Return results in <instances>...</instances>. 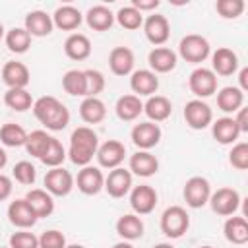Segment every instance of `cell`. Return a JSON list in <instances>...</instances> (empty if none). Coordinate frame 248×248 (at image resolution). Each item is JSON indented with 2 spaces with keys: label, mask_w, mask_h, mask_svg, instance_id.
I'll return each mask as SVG.
<instances>
[{
  "label": "cell",
  "mask_w": 248,
  "mask_h": 248,
  "mask_svg": "<svg viewBox=\"0 0 248 248\" xmlns=\"http://www.w3.org/2000/svg\"><path fill=\"white\" fill-rule=\"evenodd\" d=\"M33 114L46 130L52 132H60L70 124V110L52 95L39 97L33 103Z\"/></svg>",
  "instance_id": "6da1fadb"
},
{
  "label": "cell",
  "mask_w": 248,
  "mask_h": 248,
  "mask_svg": "<svg viewBox=\"0 0 248 248\" xmlns=\"http://www.w3.org/2000/svg\"><path fill=\"white\" fill-rule=\"evenodd\" d=\"M99 149V138L89 126H79L70 136L68 157L78 167H87Z\"/></svg>",
  "instance_id": "7a4b0ae2"
},
{
  "label": "cell",
  "mask_w": 248,
  "mask_h": 248,
  "mask_svg": "<svg viewBox=\"0 0 248 248\" xmlns=\"http://www.w3.org/2000/svg\"><path fill=\"white\" fill-rule=\"evenodd\" d=\"M190 227V215L180 205H170L161 215V231L169 238H180Z\"/></svg>",
  "instance_id": "3957f363"
},
{
  "label": "cell",
  "mask_w": 248,
  "mask_h": 248,
  "mask_svg": "<svg viewBox=\"0 0 248 248\" xmlns=\"http://www.w3.org/2000/svg\"><path fill=\"white\" fill-rule=\"evenodd\" d=\"M209 50H211V46H209L207 39L202 37V35H196V33L186 35V37L180 41V45H178L180 56H182L186 62H192V64L203 62V60L209 56Z\"/></svg>",
  "instance_id": "277c9868"
},
{
  "label": "cell",
  "mask_w": 248,
  "mask_h": 248,
  "mask_svg": "<svg viewBox=\"0 0 248 248\" xmlns=\"http://www.w3.org/2000/svg\"><path fill=\"white\" fill-rule=\"evenodd\" d=\"M240 194L234 190V188H219L215 190L211 196H209V205L211 209L217 213V215H223V217H229V215H234V211L238 209L240 205Z\"/></svg>",
  "instance_id": "5b68a950"
},
{
  "label": "cell",
  "mask_w": 248,
  "mask_h": 248,
  "mask_svg": "<svg viewBox=\"0 0 248 248\" xmlns=\"http://www.w3.org/2000/svg\"><path fill=\"white\" fill-rule=\"evenodd\" d=\"M184 120L192 130H203L213 122V112L202 99H192L184 107Z\"/></svg>",
  "instance_id": "8992f818"
},
{
  "label": "cell",
  "mask_w": 248,
  "mask_h": 248,
  "mask_svg": "<svg viewBox=\"0 0 248 248\" xmlns=\"http://www.w3.org/2000/svg\"><path fill=\"white\" fill-rule=\"evenodd\" d=\"M188 87H190V91H192L198 99L211 97V95L217 91V76H215L209 68H196V70L190 74Z\"/></svg>",
  "instance_id": "52a82bcc"
},
{
  "label": "cell",
  "mask_w": 248,
  "mask_h": 248,
  "mask_svg": "<svg viewBox=\"0 0 248 248\" xmlns=\"http://www.w3.org/2000/svg\"><path fill=\"white\" fill-rule=\"evenodd\" d=\"M211 196V186L203 176H192L184 184V200L190 207L200 209L209 202Z\"/></svg>",
  "instance_id": "ba28073f"
},
{
  "label": "cell",
  "mask_w": 248,
  "mask_h": 248,
  "mask_svg": "<svg viewBox=\"0 0 248 248\" xmlns=\"http://www.w3.org/2000/svg\"><path fill=\"white\" fill-rule=\"evenodd\" d=\"M74 188V176L62 167H54L45 174V190L50 196H68Z\"/></svg>",
  "instance_id": "9c48e42d"
},
{
  "label": "cell",
  "mask_w": 248,
  "mask_h": 248,
  "mask_svg": "<svg viewBox=\"0 0 248 248\" xmlns=\"http://www.w3.org/2000/svg\"><path fill=\"white\" fill-rule=\"evenodd\" d=\"M143 33L147 37V41L155 46L163 45L169 41L170 37V25H169V19L161 14H153V16H147L143 19Z\"/></svg>",
  "instance_id": "30bf717a"
},
{
  "label": "cell",
  "mask_w": 248,
  "mask_h": 248,
  "mask_svg": "<svg viewBox=\"0 0 248 248\" xmlns=\"http://www.w3.org/2000/svg\"><path fill=\"white\" fill-rule=\"evenodd\" d=\"M132 141L136 147H140V151H147L151 147H155L161 140V128L155 122H140L132 128L130 134Z\"/></svg>",
  "instance_id": "8fae6325"
},
{
  "label": "cell",
  "mask_w": 248,
  "mask_h": 248,
  "mask_svg": "<svg viewBox=\"0 0 248 248\" xmlns=\"http://www.w3.org/2000/svg\"><path fill=\"white\" fill-rule=\"evenodd\" d=\"M130 205L138 215H147L157 205V192L149 184H140L130 190Z\"/></svg>",
  "instance_id": "7c38bea8"
},
{
  "label": "cell",
  "mask_w": 248,
  "mask_h": 248,
  "mask_svg": "<svg viewBox=\"0 0 248 248\" xmlns=\"http://www.w3.org/2000/svg\"><path fill=\"white\" fill-rule=\"evenodd\" d=\"M95 157H97V161H99L101 167L112 170V169L120 167V163L124 161V157H126V145L122 141H118V140H108L103 145H99Z\"/></svg>",
  "instance_id": "4fadbf2b"
},
{
  "label": "cell",
  "mask_w": 248,
  "mask_h": 248,
  "mask_svg": "<svg viewBox=\"0 0 248 248\" xmlns=\"http://www.w3.org/2000/svg\"><path fill=\"white\" fill-rule=\"evenodd\" d=\"M76 184H78V190L85 196H95L99 194L103 188H105V176L101 172V169L97 167H83L79 172H78V178H76Z\"/></svg>",
  "instance_id": "5bb4252c"
},
{
  "label": "cell",
  "mask_w": 248,
  "mask_h": 248,
  "mask_svg": "<svg viewBox=\"0 0 248 248\" xmlns=\"http://www.w3.org/2000/svg\"><path fill=\"white\" fill-rule=\"evenodd\" d=\"M105 190L110 198H124L132 190V172L122 167L112 169L105 178Z\"/></svg>",
  "instance_id": "9a60e30c"
},
{
  "label": "cell",
  "mask_w": 248,
  "mask_h": 248,
  "mask_svg": "<svg viewBox=\"0 0 248 248\" xmlns=\"http://www.w3.org/2000/svg\"><path fill=\"white\" fill-rule=\"evenodd\" d=\"M31 76L23 62L10 60L2 66V81L8 85V89H25Z\"/></svg>",
  "instance_id": "2e32d148"
},
{
  "label": "cell",
  "mask_w": 248,
  "mask_h": 248,
  "mask_svg": "<svg viewBox=\"0 0 248 248\" xmlns=\"http://www.w3.org/2000/svg\"><path fill=\"white\" fill-rule=\"evenodd\" d=\"M8 219H10V223L14 227L29 229V227H33L37 223L39 217L35 215V211L31 209V205L23 198V200H16V202H12L8 205Z\"/></svg>",
  "instance_id": "e0dca14e"
},
{
  "label": "cell",
  "mask_w": 248,
  "mask_h": 248,
  "mask_svg": "<svg viewBox=\"0 0 248 248\" xmlns=\"http://www.w3.org/2000/svg\"><path fill=\"white\" fill-rule=\"evenodd\" d=\"M238 70V56L227 46H221L211 56V72L215 76H232Z\"/></svg>",
  "instance_id": "ac0fdd59"
},
{
  "label": "cell",
  "mask_w": 248,
  "mask_h": 248,
  "mask_svg": "<svg viewBox=\"0 0 248 248\" xmlns=\"http://www.w3.org/2000/svg\"><path fill=\"white\" fill-rule=\"evenodd\" d=\"M130 87L136 97H151L159 89V78L151 70H136L130 78Z\"/></svg>",
  "instance_id": "d6986e66"
},
{
  "label": "cell",
  "mask_w": 248,
  "mask_h": 248,
  "mask_svg": "<svg viewBox=\"0 0 248 248\" xmlns=\"http://www.w3.org/2000/svg\"><path fill=\"white\" fill-rule=\"evenodd\" d=\"M52 16H48L43 10H33L25 16V31L31 37H46L52 33Z\"/></svg>",
  "instance_id": "ffe728a7"
},
{
  "label": "cell",
  "mask_w": 248,
  "mask_h": 248,
  "mask_svg": "<svg viewBox=\"0 0 248 248\" xmlns=\"http://www.w3.org/2000/svg\"><path fill=\"white\" fill-rule=\"evenodd\" d=\"M134 52L128 46H114L108 54V68L114 76H128L134 70Z\"/></svg>",
  "instance_id": "44dd1931"
},
{
  "label": "cell",
  "mask_w": 248,
  "mask_h": 248,
  "mask_svg": "<svg viewBox=\"0 0 248 248\" xmlns=\"http://www.w3.org/2000/svg\"><path fill=\"white\" fill-rule=\"evenodd\" d=\"M147 62H149L153 74H167V72L174 70V66H176V52L167 46H155L149 52Z\"/></svg>",
  "instance_id": "7402d4cb"
},
{
  "label": "cell",
  "mask_w": 248,
  "mask_h": 248,
  "mask_svg": "<svg viewBox=\"0 0 248 248\" xmlns=\"http://www.w3.org/2000/svg\"><path fill=\"white\" fill-rule=\"evenodd\" d=\"M81 19H83L81 12L78 8H74V6H70V4L56 8L54 14H52V23L58 29H62V31H74V29H78L81 25Z\"/></svg>",
  "instance_id": "603a6c76"
},
{
  "label": "cell",
  "mask_w": 248,
  "mask_h": 248,
  "mask_svg": "<svg viewBox=\"0 0 248 248\" xmlns=\"http://www.w3.org/2000/svg\"><path fill=\"white\" fill-rule=\"evenodd\" d=\"M64 52L70 60H85L91 54V41L83 33H72L64 41Z\"/></svg>",
  "instance_id": "cb8c5ba5"
},
{
  "label": "cell",
  "mask_w": 248,
  "mask_h": 248,
  "mask_svg": "<svg viewBox=\"0 0 248 248\" xmlns=\"http://www.w3.org/2000/svg\"><path fill=\"white\" fill-rule=\"evenodd\" d=\"M211 134L219 143L229 145V143H234L238 140L240 130H238L236 122L232 120V116H223L211 124Z\"/></svg>",
  "instance_id": "d4e9b609"
},
{
  "label": "cell",
  "mask_w": 248,
  "mask_h": 248,
  "mask_svg": "<svg viewBox=\"0 0 248 248\" xmlns=\"http://www.w3.org/2000/svg\"><path fill=\"white\" fill-rule=\"evenodd\" d=\"M25 202L31 205V209L35 211V215L41 219V217H48L52 211H54V200L52 196L43 190V188H33L27 192L25 196Z\"/></svg>",
  "instance_id": "484cf974"
},
{
  "label": "cell",
  "mask_w": 248,
  "mask_h": 248,
  "mask_svg": "<svg viewBox=\"0 0 248 248\" xmlns=\"http://www.w3.org/2000/svg\"><path fill=\"white\" fill-rule=\"evenodd\" d=\"M157 170H159V161L149 151H136L130 157V172L147 178V176L155 174Z\"/></svg>",
  "instance_id": "4316f807"
},
{
  "label": "cell",
  "mask_w": 248,
  "mask_h": 248,
  "mask_svg": "<svg viewBox=\"0 0 248 248\" xmlns=\"http://www.w3.org/2000/svg\"><path fill=\"white\" fill-rule=\"evenodd\" d=\"M143 112L147 114L149 122H163V120H167L170 116L172 105L163 95H151L143 105Z\"/></svg>",
  "instance_id": "83f0119b"
},
{
  "label": "cell",
  "mask_w": 248,
  "mask_h": 248,
  "mask_svg": "<svg viewBox=\"0 0 248 248\" xmlns=\"http://www.w3.org/2000/svg\"><path fill=\"white\" fill-rule=\"evenodd\" d=\"M85 21L87 25L93 29V31H107L112 27L114 23V14L103 6V4H97V6H91L85 14Z\"/></svg>",
  "instance_id": "f1b7e54d"
},
{
  "label": "cell",
  "mask_w": 248,
  "mask_h": 248,
  "mask_svg": "<svg viewBox=\"0 0 248 248\" xmlns=\"http://www.w3.org/2000/svg\"><path fill=\"white\" fill-rule=\"evenodd\" d=\"M79 116L87 124H99L107 116V107L99 97H85L79 105Z\"/></svg>",
  "instance_id": "f546056e"
},
{
  "label": "cell",
  "mask_w": 248,
  "mask_h": 248,
  "mask_svg": "<svg viewBox=\"0 0 248 248\" xmlns=\"http://www.w3.org/2000/svg\"><path fill=\"white\" fill-rule=\"evenodd\" d=\"M223 232H225V238L232 244H246L248 242V221L244 217H229L223 225Z\"/></svg>",
  "instance_id": "4dcf8cb0"
},
{
  "label": "cell",
  "mask_w": 248,
  "mask_h": 248,
  "mask_svg": "<svg viewBox=\"0 0 248 248\" xmlns=\"http://www.w3.org/2000/svg\"><path fill=\"white\" fill-rule=\"evenodd\" d=\"M116 116L124 122H132L136 120L141 112H143V103L140 101V97L136 95H122L118 101H116Z\"/></svg>",
  "instance_id": "1f68e13d"
},
{
  "label": "cell",
  "mask_w": 248,
  "mask_h": 248,
  "mask_svg": "<svg viewBox=\"0 0 248 248\" xmlns=\"http://www.w3.org/2000/svg\"><path fill=\"white\" fill-rule=\"evenodd\" d=\"M116 232L124 240H138L143 234V221L138 215H134V213L122 215L116 221Z\"/></svg>",
  "instance_id": "d6a6232c"
},
{
  "label": "cell",
  "mask_w": 248,
  "mask_h": 248,
  "mask_svg": "<svg viewBox=\"0 0 248 248\" xmlns=\"http://www.w3.org/2000/svg\"><path fill=\"white\" fill-rule=\"evenodd\" d=\"M244 103V93L238 87H223L217 93V107L223 112H236L238 108H242Z\"/></svg>",
  "instance_id": "836d02e7"
},
{
  "label": "cell",
  "mask_w": 248,
  "mask_h": 248,
  "mask_svg": "<svg viewBox=\"0 0 248 248\" xmlns=\"http://www.w3.org/2000/svg\"><path fill=\"white\" fill-rule=\"evenodd\" d=\"M6 46L16 54H23L31 46V35L25 31V27H14L6 33Z\"/></svg>",
  "instance_id": "e575fe53"
},
{
  "label": "cell",
  "mask_w": 248,
  "mask_h": 248,
  "mask_svg": "<svg viewBox=\"0 0 248 248\" xmlns=\"http://www.w3.org/2000/svg\"><path fill=\"white\" fill-rule=\"evenodd\" d=\"M62 87L68 95L85 97V74H83V70H68L62 76Z\"/></svg>",
  "instance_id": "d590c367"
},
{
  "label": "cell",
  "mask_w": 248,
  "mask_h": 248,
  "mask_svg": "<svg viewBox=\"0 0 248 248\" xmlns=\"http://www.w3.org/2000/svg\"><path fill=\"white\" fill-rule=\"evenodd\" d=\"M25 140H27V132H25L19 124H14V122L2 124V128H0V141H2L6 147H19V145H25Z\"/></svg>",
  "instance_id": "8d00e7d4"
},
{
  "label": "cell",
  "mask_w": 248,
  "mask_h": 248,
  "mask_svg": "<svg viewBox=\"0 0 248 248\" xmlns=\"http://www.w3.org/2000/svg\"><path fill=\"white\" fill-rule=\"evenodd\" d=\"M4 103L8 108L17 110V112H23L33 107V99L27 89H8L4 93Z\"/></svg>",
  "instance_id": "74e56055"
},
{
  "label": "cell",
  "mask_w": 248,
  "mask_h": 248,
  "mask_svg": "<svg viewBox=\"0 0 248 248\" xmlns=\"http://www.w3.org/2000/svg\"><path fill=\"white\" fill-rule=\"evenodd\" d=\"M114 19L120 23V27L128 29V31H136V29H140V27L143 25V16H141V12H138V10L132 8V6H122V8L116 12Z\"/></svg>",
  "instance_id": "f35d334b"
},
{
  "label": "cell",
  "mask_w": 248,
  "mask_h": 248,
  "mask_svg": "<svg viewBox=\"0 0 248 248\" xmlns=\"http://www.w3.org/2000/svg\"><path fill=\"white\" fill-rule=\"evenodd\" d=\"M52 136H48L45 130H35L31 134H27V140H25V149L31 157H37L41 159V155L45 153V149L48 147V141H50Z\"/></svg>",
  "instance_id": "ab89813d"
},
{
  "label": "cell",
  "mask_w": 248,
  "mask_h": 248,
  "mask_svg": "<svg viewBox=\"0 0 248 248\" xmlns=\"http://www.w3.org/2000/svg\"><path fill=\"white\" fill-rule=\"evenodd\" d=\"M64 159H66V149H64V145H62L56 138H50L48 147H46L45 153L41 155V161H43L46 167L54 169V167H60V165L64 163Z\"/></svg>",
  "instance_id": "60d3db41"
},
{
  "label": "cell",
  "mask_w": 248,
  "mask_h": 248,
  "mask_svg": "<svg viewBox=\"0 0 248 248\" xmlns=\"http://www.w3.org/2000/svg\"><path fill=\"white\" fill-rule=\"evenodd\" d=\"M215 10L225 19H236L244 12V0H217Z\"/></svg>",
  "instance_id": "b9f144b4"
},
{
  "label": "cell",
  "mask_w": 248,
  "mask_h": 248,
  "mask_svg": "<svg viewBox=\"0 0 248 248\" xmlns=\"http://www.w3.org/2000/svg\"><path fill=\"white\" fill-rule=\"evenodd\" d=\"M85 74V97H97L105 89V76L99 70H83Z\"/></svg>",
  "instance_id": "7bdbcfd3"
},
{
  "label": "cell",
  "mask_w": 248,
  "mask_h": 248,
  "mask_svg": "<svg viewBox=\"0 0 248 248\" xmlns=\"http://www.w3.org/2000/svg\"><path fill=\"white\" fill-rule=\"evenodd\" d=\"M12 174H14V178H16L19 184L29 186V184H33L35 178H37V169H35L29 161H19V163L14 165Z\"/></svg>",
  "instance_id": "ee69618b"
},
{
  "label": "cell",
  "mask_w": 248,
  "mask_h": 248,
  "mask_svg": "<svg viewBox=\"0 0 248 248\" xmlns=\"http://www.w3.org/2000/svg\"><path fill=\"white\" fill-rule=\"evenodd\" d=\"M229 163L238 170L248 169V143L246 141H240V143L232 145V149L229 153Z\"/></svg>",
  "instance_id": "f6af8a7d"
},
{
  "label": "cell",
  "mask_w": 248,
  "mask_h": 248,
  "mask_svg": "<svg viewBox=\"0 0 248 248\" xmlns=\"http://www.w3.org/2000/svg\"><path fill=\"white\" fill-rule=\"evenodd\" d=\"M39 248H66V236L56 229L45 231L39 236Z\"/></svg>",
  "instance_id": "bcb514c9"
},
{
  "label": "cell",
  "mask_w": 248,
  "mask_h": 248,
  "mask_svg": "<svg viewBox=\"0 0 248 248\" xmlns=\"http://www.w3.org/2000/svg\"><path fill=\"white\" fill-rule=\"evenodd\" d=\"M10 248H39V238L29 231H17L10 236Z\"/></svg>",
  "instance_id": "7dc6e473"
},
{
  "label": "cell",
  "mask_w": 248,
  "mask_h": 248,
  "mask_svg": "<svg viewBox=\"0 0 248 248\" xmlns=\"http://www.w3.org/2000/svg\"><path fill=\"white\" fill-rule=\"evenodd\" d=\"M159 0H132V8H136L138 12H149V10H155L159 8Z\"/></svg>",
  "instance_id": "c3c4849f"
},
{
  "label": "cell",
  "mask_w": 248,
  "mask_h": 248,
  "mask_svg": "<svg viewBox=\"0 0 248 248\" xmlns=\"http://www.w3.org/2000/svg\"><path fill=\"white\" fill-rule=\"evenodd\" d=\"M232 120L236 122L240 134L248 132V110H246V108H238V110H236V116H232Z\"/></svg>",
  "instance_id": "681fc988"
},
{
  "label": "cell",
  "mask_w": 248,
  "mask_h": 248,
  "mask_svg": "<svg viewBox=\"0 0 248 248\" xmlns=\"http://www.w3.org/2000/svg\"><path fill=\"white\" fill-rule=\"evenodd\" d=\"M12 194V178L0 172V202L8 200Z\"/></svg>",
  "instance_id": "f907efd6"
},
{
  "label": "cell",
  "mask_w": 248,
  "mask_h": 248,
  "mask_svg": "<svg viewBox=\"0 0 248 248\" xmlns=\"http://www.w3.org/2000/svg\"><path fill=\"white\" fill-rule=\"evenodd\" d=\"M238 81H240V91L244 93L246 89H248V68H242L240 70V74H238Z\"/></svg>",
  "instance_id": "816d5d0a"
},
{
  "label": "cell",
  "mask_w": 248,
  "mask_h": 248,
  "mask_svg": "<svg viewBox=\"0 0 248 248\" xmlns=\"http://www.w3.org/2000/svg\"><path fill=\"white\" fill-rule=\"evenodd\" d=\"M6 163H8V155H6V151L0 147V170L6 167Z\"/></svg>",
  "instance_id": "f5cc1de1"
},
{
  "label": "cell",
  "mask_w": 248,
  "mask_h": 248,
  "mask_svg": "<svg viewBox=\"0 0 248 248\" xmlns=\"http://www.w3.org/2000/svg\"><path fill=\"white\" fill-rule=\"evenodd\" d=\"M112 248H134L130 242H118V244H114Z\"/></svg>",
  "instance_id": "db71d44e"
},
{
  "label": "cell",
  "mask_w": 248,
  "mask_h": 248,
  "mask_svg": "<svg viewBox=\"0 0 248 248\" xmlns=\"http://www.w3.org/2000/svg\"><path fill=\"white\" fill-rule=\"evenodd\" d=\"M153 248H172L170 244H167V242H161V244H155Z\"/></svg>",
  "instance_id": "11a10c76"
},
{
  "label": "cell",
  "mask_w": 248,
  "mask_h": 248,
  "mask_svg": "<svg viewBox=\"0 0 248 248\" xmlns=\"http://www.w3.org/2000/svg\"><path fill=\"white\" fill-rule=\"evenodd\" d=\"M66 248H85V246H81V244H70V246H66Z\"/></svg>",
  "instance_id": "9f6ffc18"
},
{
  "label": "cell",
  "mask_w": 248,
  "mask_h": 248,
  "mask_svg": "<svg viewBox=\"0 0 248 248\" xmlns=\"http://www.w3.org/2000/svg\"><path fill=\"white\" fill-rule=\"evenodd\" d=\"M2 37H4V25L0 23V39H2Z\"/></svg>",
  "instance_id": "6f0895ef"
},
{
  "label": "cell",
  "mask_w": 248,
  "mask_h": 248,
  "mask_svg": "<svg viewBox=\"0 0 248 248\" xmlns=\"http://www.w3.org/2000/svg\"><path fill=\"white\" fill-rule=\"evenodd\" d=\"M200 248H213V246H200Z\"/></svg>",
  "instance_id": "680465c9"
},
{
  "label": "cell",
  "mask_w": 248,
  "mask_h": 248,
  "mask_svg": "<svg viewBox=\"0 0 248 248\" xmlns=\"http://www.w3.org/2000/svg\"><path fill=\"white\" fill-rule=\"evenodd\" d=\"M0 248H10V246H0Z\"/></svg>",
  "instance_id": "91938a15"
}]
</instances>
